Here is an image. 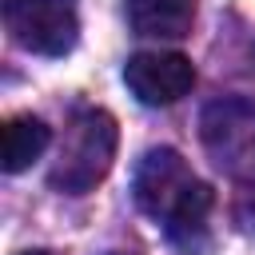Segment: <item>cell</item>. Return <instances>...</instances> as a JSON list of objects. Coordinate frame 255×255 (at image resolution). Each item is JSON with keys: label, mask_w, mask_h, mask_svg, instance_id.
Segmentation results:
<instances>
[{"label": "cell", "mask_w": 255, "mask_h": 255, "mask_svg": "<svg viewBox=\"0 0 255 255\" xmlns=\"http://www.w3.org/2000/svg\"><path fill=\"white\" fill-rule=\"evenodd\" d=\"M135 203L167 227L171 239H183L203 227L211 211V187L191 175L187 159L171 147H151L135 167Z\"/></svg>", "instance_id": "obj_1"}, {"label": "cell", "mask_w": 255, "mask_h": 255, "mask_svg": "<svg viewBox=\"0 0 255 255\" xmlns=\"http://www.w3.org/2000/svg\"><path fill=\"white\" fill-rule=\"evenodd\" d=\"M116 143H120V131H116V120L108 112H100V108L80 112L72 120L64 147H60V159L48 175L52 187L64 191V195H88L112 171Z\"/></svg>", "instance_id": "obj_2"}, {"label": "cell", "mask_w": 255, "mask_h": 255, "mask_svg": "<svg viewBox=\"0 0 255 255\" xmlns=\"http://www.w3.org/2000/svg\"><path fill=\"white\" fill-rule=\"evenodd\" d=\"M8 36L36 56H64L80 36L76 0H0Z\"/></svg>", "instance_id": "obj_3"}, {"label": "cell", "mask_w": 255, "mask_h": 255, "mask_svg": "<svg viewBox=\"0 0 255 255\" xmlns=\"http://www.w3.org/2000/svg\"><path fill=\"white\" fill-rule=\"evenodd\" d=\"M203 143L219 167L255 179V104L219 100L203 112Z\"/></svg>", "instance_id": "obj_4"}, {"label": "cell", "mask_w": 255, "mask_h": 255, "mask_svg": "<svg viewBox=\"0 0 255 255\" xmlns=\"http://www.w3.org/2000/svg\"><path fill=\"white\" fill-rule=\"evenodd\" d=\"M124 84L139 104L167 108L191 92L195 68L183 52H135L124 64Z\"/></svg>", "instance_id": "obj_5"}, {"label": "cell", "mask_w": 255, "mask_h": 255, "mask_svg": "<svg viewBox=\"0 0 255 255\" xmlns=\"http://www.w3.org/2000/svg\"><path fill=\"white\" fill-rule=\"evenodd\" d=\"M48 139H52L48 124L36 120V116H12V120H4V128H0V167L8 175L32 167L44 155Z\"/></svg>", "instance_id": "obj_6"}, {"label": "cell", "mask_w": 255, "mask_h": 255, "mask_svg": "<svg viewBox=\"0 0 255 255\" xmlns=\"http://www.w3.org/2000/svg\"><path fill=\"white\" fill-rule=\"evenodd\" d=\"M128 16H131V28L139 36L179 40L191 32L195 0H128Z\"/></svg>", "instance_id": "obj_7"}, {"label": "cell", "mask_w": 255, "mask_h": 255, "mask_svg": "<svg viewBox=\"0 0 255 255\" xmlns=\"http://www.w3.org/2000/svg\"><path fill=\"white\" fill-rule=\"evenodd\" d=\"M28 255H52V251H28Z\"/></svg>", "instance_id": "obj_8"}, {"label": "cell", "mask_w": 255, "mask_h": 255, "mask_svg": "<svg viewBox=\"0 0 255 255\" xmlns=\"http://www.w3.org/2000/svg\"><path fill=\"white\" fill-rule=\"evenodd\" d=\"M108 255H131V251H108Z\"/></svg>", "instance_id": "obj_9"}]
</instances>
